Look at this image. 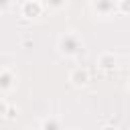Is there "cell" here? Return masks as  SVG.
Returning <instances> with one entry per match:
<instances>
[{
  "instance_id": "cell-1",
  "label": "cell",
  "mask_w": 130,
  "mask_h": 130,
  "mask_svg": "<svg viewBox=\"0 0 130 130\" xmlns=\"http://www.w3.org/2000/svg\"><path fill=\"white\" fill-rule=\"evenodd\" d=\"M57 49H59V53L65 55V57H77V55L83 53L85 45H83V41H81V37H79L77 32L67 30V32H63V35L59 37Z\"/></svg>"
},
{
  "instance_id": "cell-2",
  "label": "cell",
  "mask_w": 130,
  "mask_h": 130,
  "mask_svg": "<svg viewBox=\"0 0 130 130\" xmlns=\"http://www.w3.org/2000/svg\"><path fill=\"white\" fill-rule=\"evenodd\" d=\"M91 12L100 18L118 14V0H91Z\"/></svg>"
},
{
  "instance_id": "cell-3",
  "label": "cell",
  "mask_w": 130,
  "mask_h": 130,
  "mask_svg": "<svg viewBox=\"0 0 130 130\" xmlns=\"http://www.w3.org/2000/svg\"><path fill=\"white\" fill-rule=\"evenodd\" d=\"M43 10H45V6L41 0H24L20 6V14L24 20H37L43 14Z\"/></svg>"
},
{
  "instance_id": "cell-4",
  "label": "cell",
  "mask_w": 130,
  "mask_h": 130,
  "mask_svg": "<svg viewBox=\"0 0 130 130\" xmlns=\"http://www.w3.org/2000/svg\"><path fill=\"white\" fill-rule=\"evenodd\" d=\"M69 81H71V85H75V87H85V85L91 81L89 69H85V67H73L71 73H69Z\"/></svg>"
},
{
  "instance_id": "cell-5",
  "label": "cell",
  "mask_w": 130,
  "mask_h": 130,
  "mask_svg": "<svg viewBox=\"0 0 130 130\" xmlns=\"http://www.w3.org/2000/svg\"><path fill=\"white\" fill-rule=\"evenodd\" d=\"M98 67L100 69H104V71H108V73H112L116 67H118V57L114 55V53H102L100 57H98Z\"/></svg>"
},
{
  "instance_id": "cell-6",
  "label": "cell",
  "mask_w": 130,
  "mask_h": 130,
  "mask_svg": "<svg viewBox=\"0 0 130 130\" xmlns=\"http://www.w3.org/2000/svg\"><path fill=\"white\" fill-rule=\"evenodd\" d=\"M16 85V75L10 69H2L0 71V89L2 91H10Z\"/></svg>"
},
{
  "instance_id": "cell-7",
  "label": "cell",
  "mask_w": 130,
  "mask_h": 130,
  "mask_svg": "<svg viewBox=\"0 0 130 130\" xmlns=\"http://www.w3.org/2000/svg\"><path fill=\"white\" fill-rule=\"evenodd\" d=\"M65 4H67V0H43V6L49 10H61V8H65Z\"/></svg>"
},
{
  "instance_id": "cell-8",
  "label": "cell",
  "mask_w": 130,
  "mask_h": 130,
  "mask_svg": "<svg viewBox=\"0 0 130 130\" xmlns=\"http://www.w3.org/2000/svg\"><path fill=\"white\" fill-rule=\"evenodd\" d=\"M43 130H57L61 124H59V120H53V118H47V120H43L41 124H39Z\"/></svg>"
},
{
  "instance_id": "cell-9",
  "label": "cell",
  "mask_w": 130,
  "mask_h": 130,
  "mask_svg": "<svg viewBox=\"0 0 130 130\" xmlns=\"http://www.w3.org/2000/svg\"><path fill=\"white\" fill-rule=\"evenodd\" d=\"M16 116H18V108H16V106H10V104H8V108H6V114H4V118H6V120H16Z\"/></svg>"
},
{
  "instance_id": "cell-10",
  "label": "cell",
  "mask_w": 130,
  "mask_h": 130,
  "mask_svg": "<svg viewBox=\"0 0 130 130\" xmlns=\"http://www.w3.org/2000/svg\"><path fill=\"white\" fill-rule=\"evenodd\" d=\"M130 12V0H118V14H128Z\"/></svg>"
},
{
  "instance_id": "cell-11",
  "label": "cell",
  "mask_w": 130,
  "mask_h": 130,
  "mask_svg": "<svg viewBox=\"0 0 130 130\" xmlns=\"http://www.w3.org/2000/svg\"><path fill=\"white\" fill-rule=\"evenodd\" d=\"M6 108H8V102H6L4 98H0V118H4V114H6Z\"/></svg>"
},
{
  "instance_id": "cell-12",
  "label": "cell",
  "mask_w": 130,
  "mask_h": 130,
  "mask_svg": "<svg viewBox=\"0 0 130 130\" xmlns=\"http://www.w3.org/2000/svg\"><path fill=\"white\" fill-rule=\"evenodd\" d=\"M10 4H12V0H0V12H6L10 8Z\"/></svg>"
},
{
  "instance_id": "cell-13",
  "label": "cell",
  "mask_w": 130,
  "mask_h": 130,
  "mask_svg": "<svg viewBox=\"0 0 130 130\" xmlns=\"http://www.w3.org/2000/svg\"><path fill=\"white\" fill-rule=\"evenodd\" d=\"M22 47H24V49L32 47V39H30V37H24V39H22Z\"/></svg>"
}]
</instances>
